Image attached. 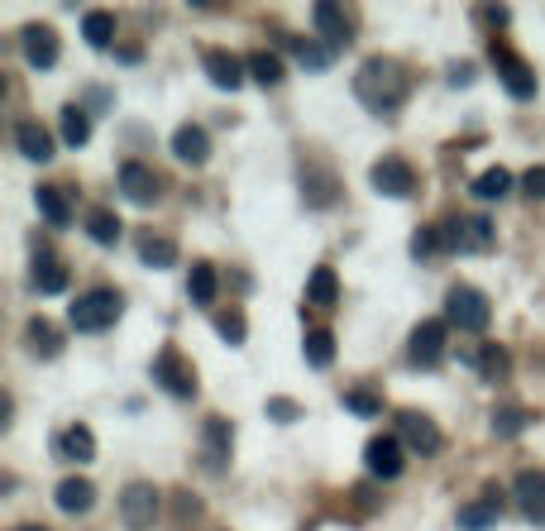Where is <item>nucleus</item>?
<instances>
[{
    "label": "nucleus",
    "instance_id": "f257e3e1",
    "mask_svg": "<svg viewBox=\"0 0 545 531\" xmlns=\"http://www.w3.org/2000/svg\"><path fill=\"white\" fill-rule=\"evenodd\" d=\"M407 91H412V77L393 58H369V63L359 67V77H354V96L369 111H397L407 101Z\"/></svg>",
    "mask_w": 545,
    "mask_h": 531
},
{
    "label": "nucleus",
    "instance_id": "f03ea898",
    "mask_svg": "<svg viewBox=\"0 0 545 531\" xmlns=\"http://www.w3.org/2000/svg\"><path fill=\"white\" fill-rule=\"evenodd\" d=\"M120 311H125V297L115 288H91L67 307V326L82 335H96V331H110L120 321Z\"/></svg>",
    "mask_w": 545,
    "mask_h": 531
},
{
    "label": "nucleus",
    "instance_id": "7ed1b4c3",
    "mask_svg": "<svg viewBox=\"0 0 545 531\" xmlns=\"http://www.w3.org/2000/svg\"><path fill=\"white\" fill-rule=\"evenodd\" d=\"M153 383L177 402L197 398V369H192V359L177 350V345H163V350H158V359H153Z\"/></svg>",
    "mask_w": 545,
    "mask_h": 531
},
{
    "label": "nucleus",
    "instance_id": "20e7f679",
    "mask_svg": "<svg viewBox=\"0 0 545 531\" xmlns=\"http://www.w3.org/2000/svg\"><path fill=\"white\" fill-rule=\"evenodd\" d=\"M445 321L459 326V331H469V335H483L488 331V321H493V307H488V297H483L479 288L455 283V288L445 292Z\"/></svg>",
    "mask_w": 545,
    "mask_h": 531
},
{
    "label": "nucleus",
    "instance_id": "39448f33",
    "mask_svg": "<svg viewBox=\"0 0 545 531\" xmlns=\"http://www.w3.org/2000/svg\"><path fill=\"white\" fill-rule=\"evenodd\" d=\"M498 244V230L488 216H450L445 221V249L450 254H488Z\"/></svg>",
    "mask_w": 545,
    "mask_h": 531
},
{
    "label": "nucleus",
    "instance_id": "423d86ee",
    "mask_svg": "<svg viewBox=\"0 0 545 531\" xmlns=\"http://www.w3.org/2000/svg\"><path fill=\"white\" fill-rule=\"evenodd\" d=\"M20 53L34 72H53L58 58H63V44H58V29L53 24H24L20 29Z\"/></svg>",
    "mask_w": 545,
    "mask_h": 531
},
{
    "label": "nucleus",
    "instance_id": "0eeeda50",
    "mask_svg": "<svg viewBox=\"0 0 545 531\" xmlns=\"http://www.w3.org/2000/svg\"><path fill=\"white\" fill-rule=\"evenodd\" d=\"M397 441L407 445V450H416L421 460H431V455H440V445H445V436H440V426L426 412H397Z\"/></svg>",
    "mask_w": 545,
    "mask_h": 531
},
{
    "label": "nucleus",
    "instance_id": "6e6552de",
    "mask_svg": "<svg viewBox=\"0 0 545 531\" xmlns=\"http://www.w3.org/2000/svg\"><path fill=\"white\" fill-rule=\"evenodd\" d=\"M369 182H373V192H378V197H393V201H407L416 192L412 163H407V158H397V154L378 158V163L369 168Z\"/></svg>",
    "mask_w": 545,
    "mask_h": 531
},
{
    "label": "nucleus",
    "instance_id": "1a4fd4ad",
    "mask_svg": "<svg viewBox=\"0 0 545 531\" xmlns=\"http://www.w3.org/2000/svg\"><path fill=\"white\" fill-rule=\"evenodd\" d=\"M445 345H450V321H421L412 331L407 354H412L416 369H436L440 359H445Z\"/></svg>",
    "mask_w": 545,
    "mask_h": 531
},
{
    "label": "nucleus",
    "instance_id": "9d476101",
    "mask_svg": "<svg viewBox=\"0 0 545 531\" xmlns=\"http://www.w3.org/2000/svg\"><path fill=\"white\" fill-rule=\"evenodd\" d=\"M153 517H158V488L153 484H130L125 493H120V522L130 531H149L153 527Z\"/></svg>",
    "mask_w": 545,
    "mask_h": 531
},
{
    "label": "nucleus",
    "instance_id": "9b49d317",
    "mask_svg": "<svg viewBox=\"0 0 545 531\" xmlns=\"http://www.w3.org/2000/svg\"><path fill=\"white\" fill-rule=\"evenodd\" d=\"M493 63H498V82L507 87L512 101H531L536 96V67H526V58L507 53V48H493Z\"/></svg>",
    "mask_w": 545,
    "mask_h": 531
},
{
    "label": "nucleus",
    "instance_id": "f8f14e48",
    "mask_svg": "<svg viewBox=\"0 0 545 531\" xmlns=\"http://www.w3.org/2000/svg\"><path fill=\"white\" fill-rule=\"evenodd\" d=\"M120 197L125 201H134V206H153V201L163 197V177L153 173L149 163H125L120 168Z\"/></svg>",
    "mask_w": 545,
    "mask_h": 531
},
{
    "label": "nucleus",
    "instance_id": "ddd939ff",
    "mask_svg": "<svg viewBox=\"0 0 545 531\" xmlns=\"http://www.w3.org/2000/svg\"><path fill=\"white\" fill-rule=\"evenodd\" d=\"M201 67H206L211 87H220V91H240L244 77H249L244 58H235L230 48H206V53H201Z\"/></svg>",
    "mask_w": 545,
    "mask_h": 531
},
{
    "label": "nucleus",
    "instance_id": "4468645a",
    "mask_svg": "<svg viewBox=\"0 0 545 531\" xmlns=\"http://www.w3.org/2000/svg\"><path fill=\"white\" fill-rule=\"evenodd\" d=\"M402 441L397 436H373L369 445H364V469H369L373 479H397L402 474Z\"/></svg>",
    "mask_w": 545,
    "mask_h": 531
},
{
    "label": "nucleus",
    "instance_id": "2eb2a0df",
    "mask_svg": "<svg viewBox=\"0 0 545 531\" xmlns=\"http://www.w3.org/2000/svg\"><path fill=\"white\" fill-rule=\"evenodd\" d=\"M512 498H517V512H522L526 522L545 527V474H541V469H526V474H517Z\"/></svg>",
    "mask_w": 545,
    "mask_h": 531
},
{
    "label": "nucleus",
    "instance_id": "dca6fc26",
    "mask_svg": "<svg viewBox=\"0 0 545 531\" xmlns=\"http://www.w3.org/2000/svg\"><path fill=\"white\" fill-rule=\"evenodd\" d=\"M311 24L321 29V39H326L330 53H340V48L354 44V29H349V15L340 10V5H330V0H321V5L311 10Z\"/></svg>",
    "mask_w": 545,
    "mask_h": 531
},
{
    "label": "nucleus",
    "instance_id": "f3484780",
    "mask_svg": "<svg viewBox=\"0 0 545 531\" xmlns=\"http://www.w3.org/2000/svg\"><path fill=\"white\" fill-rule=\"evenodd\" d=\"M53 455L77 460V465H91V460H96V436H91V426L72 421L67 431H58V436H53Z\"/></svg>",
    "mask_w": 545,
    "mask_h": 531
},
{
    "label": "nucleus",
    "instance_id": "a211bd4d",
    "mask_svg": "<svg viewBox=\"0 0 545 531\" xmlns=\"http://www.w3.org/2000/svg\"><path fill=\"white\" fill-rule=\"evenodd\" d=\"M173 158H177V163H192V168H201V163L211 158V134L201 130V125H177Z\"/></svg>",
    "mask_w": 545,
    "mask_h": 531
},
{
    "label": "nucleus",
    "instance_id": "6ab92c4d",
    "mask_svg": "<svg viewBox=\"0 0 545 531\" xmlns=\"http://www.w3.org/2000/svg\"><path fill=\"white\" fill-rule=\"evenodd\" d=\"M53 503L67 512V517H82V512L96 508V484L91 479H63L53 488Z\"/></svg>",
    "mask_w": 545,
    "mask_h": 531
},
{
    "label": "nucleus",
    "instance_id": "aec40b11",
    "mask_svg": "<svg viewBox=\"0 0 545 531\" xmlns=\"http://www.w3.org/2000/svg\"><path fill=\"white\" fill-rule=\"evenodd\" d=\"M455 522H459V531H493L502 522V498L488 493V498H479V503H464Z\"/></svg>",
    "mask_w": 545,
    "mask_h": 531
},
{
    "label": "nucleus",
    "instance_id": "412c9836",
    "mask_svg": "<svg viewBox=\"0 0 545 531\" xmlns=\"http://www.w3.org/2000/svg\"><path fill=\"white\" fill-rule=\"evenodd\" d=\"M15 144H20V154L29 158V163H48V158H53V139H48V130L39 120H20V125H15Z\"/></svg>",
    "mask_w": 545,
    "mask_h": 531
},
{
    "label": "nucleus",
    "instance_id": "4be33fe9",
    "mask_svg": "<svg viewBox=\"0 0 545 531\" xmlns=\"http://www.w3.org/2000/svg\"><path fill=\"white\" fill-rule=\"evenodd\" d=\"M24 345H29V354H39V359H58V354H63V335H58L53 321L34 316V321L24 326Z\"/></svg>",
    "mask_w": 545,
    "mask_h": 531
},
{
    "label": "nucleus",
    "instance_id": "5701e85b",
    "mask_svg": "<svg viewBox=\"0 0 545 531\" xmlns=\"http://www.w3.org/2000/svg\"><path fill=\"white\" fill-rule=\"evenodd\" d=\"M67 283H72V278H67V264L58 254H39V259H34V288L44 292V297H63Z\"/></svg>",
    "mask_w": 545,
    "mask_h": 531
},
{
    "label": "nucleus",
    "instance_id": "b1692460",
    "mask_svg": "<svg viewBox=\"0 0 545 531\" xmlns=\"http://www.w3.org/2000/svg\"><path fill=\"white\" fill-rule=\"evenodd\" d=\"M201 436H206V465H211V469H225V460H230V445H235V431H230V421L211 417L206 426H201Z\"/></svg>",
    "mask_w": 545,
    "mask_h": 531
},
{
    "label": "nucleus",
    "instance_id": "393cba45",
    "mask_svg": "<svg viewBox=\"0 0 545 531\" xmlns=\"http://www.w3.org/2000/svg\"><path fill=\"white\" fill-rule=\"evenodd\" d=\"M283 48L306 67V72H326V67L335 63V53H330V48H321L316 39H297V34H283Z\"/></svg>",
    "mask_w": 545,
    "mask_h": 531
},
{
    "label": "nucleus",
    "instance_id": "a878e982",
    "mask_svg": "<svg viewBox=\"0 0 545 531\" xmlns=\"http://www.w3.org/2000/svg\"><path fill=\"white\" fill-rule=\"evenodd\" d=\"M58 130H63L67 149H87V144H91V111H87V106H63Z\"/></svg>",
    "mask_w": 545,
    "mask_h": 531
},
{
    "label": "nucleus",
    "instance_id": "bb28decb",
    "mask_svg": "<svg viewBox=\"0 0 545 531\" xmlns=\"http://www.w3.org/2000/svg\"><path fill=\"white\" fill-rule=\"evenodd\" d=\"M306 302H316V307H335V302H340V278H335L330 264L311 268V278H306Z\"/></svg>",
    "mask_w": 545,
    "mask_h": 531
},
{
    "label": "nucleus",
    "instance_id": "cd10ccee",
    "mask_svg": "<svg viewBox=\"0 0 545 531\" xmlns=\"http://www.w3.org/2000/svg\"><path fill=\"white\" fill-rule=\"evenodd\" d=\"M216 288H220L216 264H192V273H187V297H192L197 307H211V302H216Z\"/></svg>",
    "mask_w": 545,
    "mask_h": 531
},
{
    "label": "nucleus",
    "instance_id": "c85d7f7f",
    "mask_svg": "<svg viewBox=\"0 0 545 531\" xmlns=\"http://www.w3.org/2000/svg\"><path fill=\"white\" fill-rule=\"evenodd\" d=\"M34 201H39V211H44L48 225H58V230H63V225H72V201H67L63 187H39V192H34Z\"/></svg>",
    "mask_w": 545,
    "mask_h": 531
},
{
    "label": "nucleus",
    "instance_id": "c756f323",
    "mask_svg": "<svg viewBox=\"0 0 545 531\" xmlns=\"http://www.w3.org/2000/svg\"><path fill=\"white\" fill-rule=\"evenodd\" d=\"M139 259H144L149 268H173L177 244L168 240V235H153V230H144V235H139Z\"/></svg>",
    "mask_w": 545,
    "mask_h": 531
},
{
    "label": "nucleus",
    "instance_id": "7c9ffc66",
    "mask_svg": "<svg viewBox=\"0 0 545 531\" xmlns=\"http://www.w3.org/2000/svg\"><path fill=\"white\" fill-rule=\"evenodd\" d=\"M82 39H87L91 48H110L115 44V15H110V10H87V15H82Z\"/></svg>",
    "mask_w": 545,
    "mask_h": 531
},
{
    "label": "nucleus",
    "instance_id": "2f4dec72",
    "mask_svg": "<svg viewBox=\"0 0 545 531\" xmlns=\"http://www.w3.org/2000/svg\"><path fill=\"white\" fill-rule=\"evenodd\" d=\"M302 354H306L311 369H330V364H335V335L330 331H306Z\"/></svg>",
    "mask_w": 545,
    "mask_h": 531
},
{
    "label": "nucleus",
    "instance_id": "473e14b6",
    "mask_svg": "<svg viewBox=\"0 0 545 531\" xmlns=\"http://www.w3.org/2000/svg\"><path fill=\"white\" fill-rule=\"evenodd\" d=\"M244 67H249V77H254L259 87H278V82H283V58H278V53H249Z\"/></svg>",
    "mask_w": 545,
    "mask_h": 531
},
{
    "label": "nucleus",
    "instance_id": "72a5a7b5",
    "mask_svg": "<svg viewBox=\"0 0 545 531\" xmlns=\"http://www.w3.org/2000/svg\"><path fill=\"white\" fill-rule=\"evenodd\" d=\"M479 201H498V197H507L512 192V173L507 168H488V173H479L474 177V187H469Z\"/></svg>",
    "mask_w": 545,
    "mask_h": 531
},
{
    "label": "nucleus",
    "instance_id": "f704fd0d",
    "mask_svg": "<svg viewBox=\"0 0 545 531\" xmlns=\"http://www.w3.org/2000/svg\"><path fill=\"white\" fill-rule=\"evenodd\" d=\"M216 335L225 340V345H244V340H249V321H244V311L240 307L216 311Z\"/></svg>",
    "mask_w": 545,
    "mask_h": 531
},
{
    "label": "nucleus",
    "instance_id": "c9c22d12",
    "mask_svg": "<svg viewBox=\"0 0 545 531\" xmlns=\"http://www.w3.org/2000/svg\"><path fill=\"white\" fill-rule=\"evenodd\" d=\"M526 421H531V412H522V407H498L493 412V436L498 441H512V436H522Z\"/></svg>",
    "mask_w": 545,
    "mask_h": 531
},
{
    "label": "nucleus",
    "instance_id": "e433bc0d",
    "mask_svg": "<svg viewBox=\"0 0 545 531\" xmlns=\"http://www.w3.org/2000/svg\"><path fill=\"white\" fill-rule=\"evenodd\" d=\"M474 364H479L483 378H493V383H498V378H507V369H512V354L502 350V345H483Z\"/></svg>",
    "mask_w": 545,
    "mask_h": 531
},
{
    "label": "nucleus",
    "instance_id": "4c0bfd02",
    "mask_svg": "<svg viewBox=\"0 0 545 531\" xmlns=\"http://www.w3.org/2000/svg\"><path fill=\"white\" fill-rule=\"evenodd\" d=\"M87 235L96 244H106V249H110V244L120 240V221H115L110 211H91V216H87Z\"/></svg>",
    "mask_w": 545,
    "mask_h": 531
},
{
    "label": "nucleus",
    "instance_id": "58836bf2",
    "mask_svg": "<svg viewBox=\"0 0 545 531\" xmlns=\"http://www.w3.org/2000/svg\"><path fill=\"white\" fill-rule=\"evenodd\" d=\"M440 249H445V225H426L412 235V259H431Z\"/></svg>",
    "mask_w": 545,
    "mask_h": 531
},
{
    "label": "nucleus",
    "instance_id": "ea45409f",
    "mask_svg": "<svg viewBox=\"0 0 545 531\" xmlns=\"http://www.w3.org/2000/svg\"><path fill=\"white\" fill-rule=\"evenodd\" d=\"M340 402H345V412H354V417H378L383 412V398L369 393V388H349Z\"/></svg>",
    "mask_w": 545,
    "mask_h": 531
},
{
    "label": "nucleus",
    "instance_id": "a19ab883",
    "mask_svg": "<svg viewBox=\"0 0 545 531\" xmlns=\"http://www.w3.org/2000/svg\"><path fill=\"white\" fill-rule=\"evenodd\" d=\"M522 187H526V197L545 201V163H536V168H526V173H522Z\"/></svg>",
    "mask_w": 545,
    "mask_h": 531
},
{
    "label": "nucleus",
    "instance_id": "79ce46f5",
    "mask_svg": "<svg viewBox=\"0 0 545 531\" xmlns=\"http://www.w3.org/2000/svg\"><path fill=\"white\" fill-rule=\"evenodd\" d=\"M297 412H302V407H297L292 398H268V417L283 421V426H287V421H297Z\"/></svg>",
    "mask_w": 545,
    "mask_h": 531
},
{
    "label": "nucleus",
    "instance_id": "37998d69",
    "mask_svg": "<svg viewBox=\"0 0 545 531\" xmlns=\"http://www.w3.org/2000/svg\"><path fill=\"white\" fill-rule=\"evenodd\" d=\"M450 82H455V87H469V82H474V72H469V63H459L455 72H450Z\"/></svg>",
    "mask_w": 545,
    "mask_h": 531
},
{
    "label": "nucleus",
    "instance_id": "c03bdc74",
    "mask_svg": "<svg viewBox=\"0 0 545 531\" xmlns=\"http://www.w3.org/2000/svg\"><path fill=\"white\" fill-rule=\"evenodd\" d=\"M115 53H120L125 63H139V58H144V48H139V44H120V48H115Z\"/></svg>",
    "mask_w": 545,
    "mask_h": 531
},
{
    "label": "nucleus",
    "instance_id": "a18cd8bd",
    "mask_svg": "<svg viewBox=\"0 0 545 531\" xmlns=\"http://www.w3.org/2000/svg\"><path fill=\"white\" fill-rule=\"evenodd\" d=\"M15 531H48V527H39V522H20Z\"/></svg>",
    "mask_w": 545,
    "mask_h": 531
}]
</instances>
